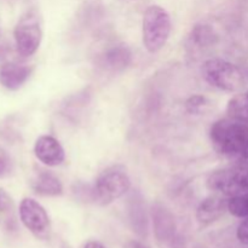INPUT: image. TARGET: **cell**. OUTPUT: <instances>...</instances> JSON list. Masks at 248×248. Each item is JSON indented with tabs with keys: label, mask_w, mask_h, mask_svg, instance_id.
I'll list each match as a JSON object with an SVG mask.
<instances>
[{
	"label": "cell",
	"mask_w": 248,
	"mask_h": 248,
	"mask_svg": "<svg viewBox=\"0 0 248 248\" xmlns=\"http://www.w3.org/2000/svg\"><path fill=\"white\" fill-rule=\"evenodd\" d=\"M210 140L218 154L237 160L248 148V124L232 118L216 121Z\"/></svg>",
	"instance_id": "obj_1"
},
{
	"label": "cell",
	"mask_w": 248,
	"mask_h": 248,
	"mask_svg": "<svg viewBox=\"0 0 248 248\" xmlns=\"http://www.w3.org/2000/svg\"><path fill=\"white\" fill-rule=\"evenodd\" d=\"M171 31V17L164 7L152 5L145 10L142 21V39L148 52L161 51L169 41Z\"/></svg>",
	"instance_id": "obj_2"
},
{
	"label": "cell",
	"mask_w": 248,
	"mask_h": 248,
	"mask_svg": "<svg viewBox=\"0 0 248 248\" xmlns=\"http://www.w3.org/2000/svg\"><path fill=\"white\" fill-rule=\"evenodd\" d=\"M131 189V179L125 167L115 165L101 172L92 186V200L99 205H109L123 198Z\"/></svg>",
	"instance_id": "obj_3"
},
{
	"label": "cell",
	"mask_w": 248,
	"mask_h": 248,
	"mask_svg": "<svg viewBox=\"0 0 248 248\" xmlns=\"http://www.w3.org/2000/svg\"><path fill=\"white\" fill-rule=\"evenodd\" d=\"M202 77L208 85L225 92L240 91L246 82L241 69L222 58L206 61L202 65Z\"/></svg>",
	"instance_id": "obj_4"
},
{
	"label": "cell",
	"mask_w": 248,
	"mask_h": 248,
	"mask_svg": "<svg viewBox=\"0 0 248 248\" xmlns=\"http://www.w3.org/2000/svg\"><path fill=\"white\" fill-rule=\"evenodd\" d=\"M14 38L17 52L22 57H31L39 50L43 40V28L36 10H28L22 15L15 27Z\"/></svg>",
	"instance_id": "obj_5"
},
{
	"label": "cell",
	"mask_w": 248,
	"mask_h": 248,
	"mask_svg": "<svg viewBox=\"0 0 248 248\" xmlns=\"http://www.w3.org/2000/svg\"><path fill=\"white\" fill-rule=\"evenodd\" d=\"M207 188L229 198L248 193V165L215 171L207 178Z\"/></svg>",
	"instance_id": "obj_6"
},
{
	"label": "cell",
	"mask_w": 248,
	"mask_h": 248,
	"mask_svg": "<svg viewBox=\"0 0 248 248\" xmlns=\"http://www.w3.org/2000/svg\"><path fill=\"white\" fill-rule=\"evenodd\" d=\"M19 219L35 237L46 240L51 235V220L45 208L36 200L24 198L19 203Z\"/></svg>",
	"instance_id": "obj_7"
},
{
	"label": "cell",
	"mask_w": 248,
	"mask_h": 248,
	"mask_svg": "<svg viewBox=\"0 0 248 248\" xmlns=\"http://www.w3.org/2000/svg\"><path fill=\"white\" fill-rule=\"evenodd\" d=\"M152 219L154 235L161 245L173 247L178 240L177 223L174 216L166 206L156 202L152 207Z\"/></svg>",
	"instance_id": "obj_8"
},
{
	"label": "cell",
	"mask_w": 248,
	"mask_h": 248,
	"mask_svg": "<svg viewBox=\"0 0 248 248\" xmlns=\"http://www.w3.org/2000/svg\"><path fill=\"white\" fill-rule=\"evenodd\" d=\"M34 155L47 167H57L64 162L65 152L60 140L48 135L40 136L34 144Z\"/></svg>",
	"instance_id": "obj_9"
},
{
	"label": "cell",
	"mask_w": 248,
	"mask_h": 248,
	"mask_svg": "<svg viewBox=\"0 0 248 248\" xmlns=\"http://www.w3.org/2000/svg\"><path fill=\"white\" fill-rule=\"evenodd\" d=\"M31 74V67L15 62H7L0 67V84L10 91L21 89Z\"/></svg>",
	"instance_id": "obj_10"
},
{
	"label": "cell",
	"mask_w": 248,
	"mask_h": 248,
	"mask_svg": "<svg viewBox=\"0 0 248 248\" xmlns=\"http://www.w3.org/2000/svg\"><path fill=\"white\" fill-rule=\"evenodd\" d=\"M225 211H228V200L217 195L208 196L199 205L196 210V220L202 227H207L217 222Z\"/></svg>",
	"instance_id": "obj_11"
},
{
	"label": "cell",
	"mask_w": 248,
	"mask_h": 248,
	"mask_svg": "<svg viewBox=\"0 0 248 248\" xmlns=\"http://www.w3.org/2000/svg\"><path fill=\"white\" fill-rule=\"evenodd\" d=\"M128 218L133 232L140 237L148 235V215L142 195L138 191L131 194L128 199Z\"/></svg>",
	"instance_id": "obj_12"
},
{
	"label": "cell",
	"mask_w": 248,
	"mask_h": 248,
	"mask_svg": "<svg viewBox=\"0 0 248 248\" xmlns=\"http://www.w3.org/2000/svg\"><path fill=\"white\" fill-rule=\"evenodd\" d=\"M132 62V52L130 47L124 44H118L104 52L102 57V65L111 72H121Z\"/></svg>",
	"instance_id": "obj_13"
},
{
	"label": "cell",
	"mask_w": 248,
	"mask_h": 248,
	"mask_svg": "<svg viewBox=\"0 0 248 248\" xmlns=\"http://www.w3.org/2000/svg\"><path fill=\"white\" fill-rule=\"evenodd\" d=\"M31 188L43 196H60L63 194V184L57 176L48 171H40L31 182Z\"/></svg>",
	"instance_id": "obj_14"
},
{
	"label": "cell",
	"mask_w": 248,
	"mask_h": 248,
	"mask_svg": "<svg viewBox=\"0 0 248 248\" xmlns=\"http://www.w3.org/2000/svg\"><path fill=\"white\" fill-rule=\"evenodd\" d=\"M217 43V33L215 29L206 23H199L191 28L188 35L186 47L193 51L210 47Z\"/></svg>",
	"instance_id": "obj_15"
},
{
	"label": "cell",
	"mask_w": 248,
	"mask_h": 248,
	"mask_svg": "<svg viewBox=\"0 0 248 248\" xmlns=\"http://www.w3.org/2000/svg\"><path fill=\"white\" fill-rule=\"evenodd\" d=\"M227 113L229 118L248 124V91L241 92L230 99Z\"/></svg>",
	"instance_id": "obj_16"
},
{
	"label": "cell",
	"mask_w": 248,
	"mask_h": 248,
	"mask_svg": "<svg viewBox=\"0 0 248 248\" xmlns=\"http://www.w3.org/2000/svg\"><path fill=\"white\" fill-rule=\"evenodd\" d=\"M228 211L237 218L248 217V193L232 196L228 200Z\"/></svg>",
	"instance_id": "obj_17"
},
{
	"label": "cell",
	"mask_w": 248,
	"mask_h": 248,
	"mask_svg": "<svg viewBox=\"0 0 248 248\" xmlns=\"http://www.w3.org/2000/svg\"><path fill=\"white\" fill-rule=\"evenodd\" d=\"M208 99L203 94H193L186 101V110L191 115H201L208 107Z\"/></svg>",
	"instance_id": "obj_18"
},
{
	"label": "cell",
	"mask_w": 248,
	"mask_h": 248,
	"mask_svg": "<svg viewBox=\"0 0 248 248\" xmlns=\"http://www.w3.org/2000/svg\"><path fill=\"white\" fill-rule=\"evenodd\" d=\"M14 207V201L11 196L6 193V190L0 188V213L10 212Z\"/></svg>",
	"instance_id": "obj_19"
},
{
	"label": "cell",
	"mask_w": 248,
	"mask_h": 248,
	"mask_svg": "<svg viewBox=\"0 0 248 248\" xmlns=\"http://www.w3.org/2000/svg\"><path fill=\"white\" fill-rule=\"evenodd\" d=\"M236 235L240 242H242L244 245H248V217L245 218L244 222L239 225Z\"/></svg>",
	"instance_id": "obj_20"
},
{
	"label": "cell",
	"mask_w": 248,
	"mask_h": 248,
	"mask_svg": "<svg viewBox=\"0 0 248 248\" xmlns=\"http://www.w3.org/2000/svg\"><path fill=\"white\" fill-rule=\"evenodd\" d=\"M7 172H9V165H7L6 160L0 157V177H4Z\"/></svg>",
	"instance_id": "obj_21"
},
{
	"label": "cell",
	"mask_w": 248,
	"mask_h": 248,
	"mask_svg": "<svg viewBox=\"0 0 248 248\" xmlns=\"http://www.w3.org/2000/svg\"><path fill=\"white\" fill-rule=\"evenodd\" d=\"M84 248H106V247L98 241H89L86 245H85Z\"/></svg>",
	"instance_id": "obj_22"
},
{
	"label": "cell",
	"mask_w": 248,
	"mask_h": 248,
	"mask_svg": "<svg viewBox=\"0 0 248 248\" xmlns=\"http://www.w3.org/2000/svg\"><path fill=\"white\" fill-rule=\"evenodd\" d=\"M237 161L241 165H248V148L244 152V154L237 159Z\"/></svg>",
	"instance_id": "obj_23"
},
{
	"label": "cell",
	"mask_w": 248,
	"mask_h": 248,
	"mask_svg": "<svg viewBox=\"0 0 248 248\" xmlns=\"http://www.w3.org/2000/svg\"><path fill=\"white\" fill-rule=\"evenodd\" d=\"M128 248H148V247L140 241H131L130 244H128Z\"/></svg>",
	"instance_id": "obj_24"
}]
</instances>
